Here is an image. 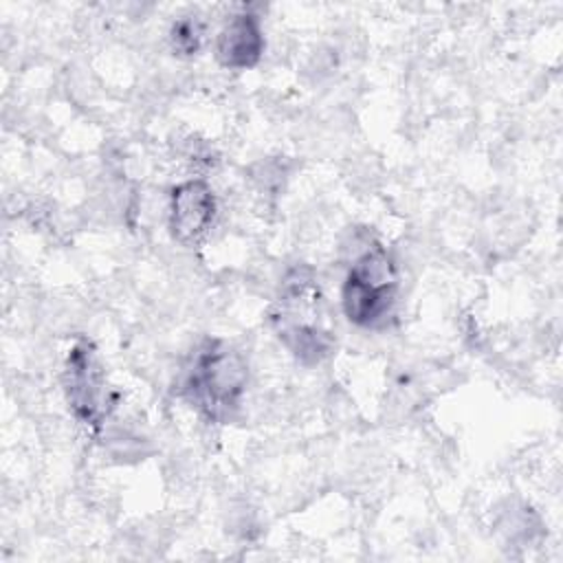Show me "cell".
Segmentation results:
<instances>
[{
    "label": "cell",
    "instance_id": "6da1fadb",
    "mask_svg": "<svg viewBox=\"0 0 563 563\" xmlns=\"http://www.w3.org/2000/svg\"><path fill=\"white\" fill-rule=\"evenodd\" d=\"M277 336L306 365L325 358L334 345L332 332L321 321V297L314 275L306 266H295L282 282L273 312Z\"/></svg>",
    "mask_w": 563,
    "mask_h": 563
},
{
    "label": "cell",
    "instance_id": "7a4b0ae2",
    "mask_svg": "<svg viewBox=\"0 0 563 563\" xmlns=\"http://www.w3.org/2000/svg\"><path fill=\"white\" fill-rule=\"evenodd\" d=\"M246 363L222 341L207 343L183 380V394L211 420H227L246 389Z\"/></svg>",
    "mask_w": 563,
    "mask_h": 563
},
{
    "label": "cell",
    "instance_id": "3957f363",
    "mask_svg": "<svg viewBox=\"0 0 563 563\" xmlns=\"http://www.w3.org/2000/svg\"><path fill=\"white\" fill-rule=\"evenodd\" d=\"M398 275L391 255L380 246H367L347 271L341 290L345 317L361 328H378L391 314Z\"/></svg>",
    "mask_w": 563,
    "mask_h": 563
},
{
    "label": "cell",
    "instance_id": "277c9868",
    "mask_svg": "<svg viewBox=\"0 0 563 563\" xmlns=\"http://www.w3.org/2000/svg\"><path fill=\"white\" fill-rule=\"evenodd\" d=\"M66 391L75 416L92 429H99L110 411V394L106 389L101 365L88 343H79L70 350L66 363Z\"/></svg>",
    "mask_w": 563,
    "mask_h": 563
},
{
    "label": "cell",
    "instance_id": "5b68a950",
    "mask_svg": "<svg viewBox=\"0 0 563 563\" xmlns=\"http://www.w3.org/2000/svg\"><path fill=\"white\" fill-rule=\"evenodd\" d=\"M216 216V198L205 180H187L172 189L169 196V231L183 242H198Z\"/></svg>",
    "mask_w": 563,
    "mask_h": 563
},
{
    "label": "cell",
    "instance_id": "8992f818",
    "mask_svg": "<svg viewBox=\"0 0 563 563\" xmlns=\"http://www.w3.org/2000/svg\"><path fill=\"white\" fill-rule=\"evenodd\" d=\"M264 53V33L260 18L251 11L233 15L218 35L216 55L227 68H251Z\"/></svg>",
    "mask_w": 563,
    "mask_h": 563
},
{
    "label": "cell",
    "instance_id": "52a82bcc",
    "mask_svg": "<svg viewBox=\"0 0 563 563\" xmlns=\"http://www.w3.org/2000/svg\"><path fill=\"white\" fill-rule=\"evenodd\" d=\"M169 37L178 55H194L202 42V24L196 15H185L174 22Z\"/></svg>",
    "mask_w": 563,
    "mask_h": 563
}]
</instances>
